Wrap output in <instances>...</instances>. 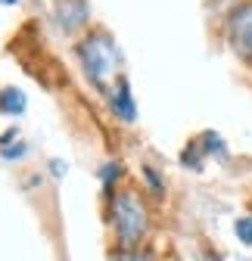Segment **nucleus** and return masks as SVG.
I'll use <instances>...</instances> for the list:
<instances>
[{
    "label": "nucleus",
    "instance_id": "obj_1",
    "mask_svg": "<svg viewBox=\"0 0 252 261\" xmlns=\"http://www.w3.org/2000/svg\"><path fill=\"white\" fill-rule=\"evenodd\" d=\"M112 227L121 246H134L146 233V208L137 199V193L121 190L112 196Z\"/></svg>",
    "mask_w": 252,
    "mask_h": 261
},
{
    "label": "nucleus",
    "instance_id": "obj_2",
    "mask_svg": "<svg viewBox=\"0 0 252 261\" xmlns=\"http://www.w3.org/2000/svg\"><path fill=\"white\" fill-rule=\"evenodd\" d=\"M78 59L84 65L87 78L93 81V87H106V75L112 72V65L118 62V50L106 35H90L81 47H78Z\"/></svg>",
    "mask_w": 252,
    "mask_h": 261
},
{
    "label": "nucleus",
    "instance_id": "obj_3",
    "mask_svg": "<svg viewBox=\"0 0 252 261\" xmlns=\"http://www.w3.org/2000/svg\"><path fill=\"white\" fill-rule=\"evenodd\" d=\"M228 38H231V47L252 62V4H243L234 10L231 22H228Z\"/></svg>",
    "mask_w": 252,
    "mask_h": 261
},
{
    "label": "nucleus",
    "instance_id": "obj_4",
    "mask_svg": "<svg viewBox=\"0 0 252 261\" xmlns=\"http://www.w3.org/2000/svg\"><path fill=\"white\" fill-rule=\"evenodd\" d=\"M56 19L69 31L87 22V0H56Z\"/></svg>",
    "mask_w": 252,
    "mask_h": 261
},
{
    "label": "nucleus",
    "instance_id": "obj_5",
    "mask_svg": "<svg viewBox=\"0 0 252 261\" xmlns=\"http://www.w3.org/2000/svg\"><path fill=\"white\" fill-rule=\"evenodd\" d=\"M112 112L118 115V118H124V121H134L137 118V106H134V96H131V87H128V81L124 78H118V87H115V93H112Z\"/></svg>",
    "mask_w": 252,
    "mask_h": 261
},
{
    "label": "nucleus",
    "instance_id": "obj_6",
    "mask_svg": "<svg viewBox=\"0 0 252 261\" xmlns=\"http://www.w3.org/2000/svg\"><path fill=\"white\" fill-rule=\"evenodd\" d=\"M0 112L22 115V112H25V93H22V90H16V87L0 90Z\"/></svg>",
    "mask_w": 252,
    "mask_h": 261
},
{
    "label": "nucleus",
    "instance_id": "obj_7",
    "mask_svg": "<svg viewBox=\"0 0 252 261\" xmlns=\"http://www.w3.org/2000/svg\"><path fill=\"white\" fill-rule=\"evenodd\" d=\"M237 240L243 246H252V218H240L237 221Z\"/></svg>",
    "mask_w": 252,
    "mask_h": 261
},
{
    "label": "nucleus",
    "instance_id": "obj_8",
    "mask_svg": "<svg viewBox=\"0 0 252 261\" xmlns=\"http://www.w3.org/2000/svg\"><path fill=\"white\" fill-rule=\"evenodd\" d=\"M143 177H146V184H149L153 193H162V180H159V174H156L149 165H143Z\"/></svg>",
    "mask_w": 252,
    "mask_h": 261
},
{
    "label": "nucleus",
    "instance_id": "obj_9",
    "mask_svg": "<svg viewBox=\"0 0 252 261\" xmlns=\"http://www.w3.org/2000/svg\"><path fill=\"white\" fill-rule=\"evenodd\" d=\"M112 261H149V255H143V252H134V249H124V252H118Z\"/></svg>",
    "mask_w": 252,
    "mask_h": 261
},
{
    "label": "nucleus",
    "instance_id": "obj_10",
    "mask_svg": "<svg viewBox=\"0 0 252 261\" xmlns=\"http://www.w3.org/2000/svg\"><path fill=\"white\" fill-rule=\"evenodd\" d=\"M115 174H118V165H106V168H103V184H106V187L115 184V180H118Z\"/></svg>",
    "mask_w": 252,
    "mask_h": 261
},
{
    "label": "nucleus",
    "instance_id": "obj_11",
    "mask_svg": "<svg viewBox=\"0 0 252 261\" xmlns=\"http://www.w3.org/2000/svg\"><path fill=\"white\" fill-rule=\"evenodd\" d=\"M0 4H7V7H10V4H16V0H0Z\"/></svg>",
    "mask_w": 252,
    "mask_h": 261
}]
</instances>
